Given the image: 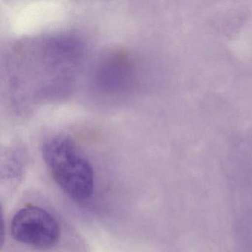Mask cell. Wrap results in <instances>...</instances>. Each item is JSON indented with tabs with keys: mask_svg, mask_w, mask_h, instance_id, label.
Returning <instances> with one entry per match:
<instances>
[{
	"mask_svg": "<svg viewBox=\"0 0 252 252\" xmlns=\"http://www.w3.org/2000/svg\"><path fill=\"white\" fill-rule=\"evenodd\" d=\"M42 156L56 183L70 198L85 201L92 197L94 168L72 138L65 135L51 137L44 143Z\"/></svg>",
	"mask_w": 252,
	"mask_h": 252,
	"instance_id": "cell-1",
	"label": "cell"
},
{
	"mask_svg": "<svg viewBox=\"0 0 252 252\" xmlns=\"http://www.w3.org/2000/svg\"><path fill=\"white\" fill-rule=\"evenodd\" d=\"M10 228L16 241L37 250L53 249L61 237V228L57 219L43 208L33 205L17 211Z\"/></svg>",
	"mask_w": 252,
	"mask_h": 252,
	"instance_id": "cell-2",
	"label": "cell"
}]
</instances>
